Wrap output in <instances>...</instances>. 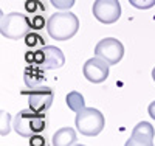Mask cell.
I'll return each instance as SVG.
<instances>
[{"label": "cell", "instance_id": "6da1fadb", "mask_svg": "<svg viewBox=\"0 0 155 146\" xmlns=\"http://www.w3.org/2000/svg\"><path fill=\"white\" fill-rule=\"evenodd\" d=\"M78 30H79V19L68 9L51 14L47 22V31L54 41H68L78 33Z\"/></svg>", "mask_w": 155, "mask_h": 146}, {"label": "cell", "instance_id": "7a4b0ae2", "mask_svg": "<svg viewBox=\"0 0 155 146\" xmlns=\"http://www.w3.org/2000/svg\"><path fill=\"white\" fill-rule=\"evenodd\" d=\"M14 131L22 137H33L45 129L44 112H36L33 109H23L14 117Z\"/></svg>", "mask_w": 155, "mask_h": 146}, {"label": "cell", "instance_id": "3957f363", "mask_svg": "<svg viewBox=\"0 0 155 146\" xmlns=\"http://www.w3.org/2000/svg\"><path fill=\"white\" fill-rule=\"evenodd\" d=\"M74 124L78 127V131L82 135L87 137H95L98 134H101L102 129L106 126V118L98 109L93 107H84L82 110L76 112V120Z\"/></svg>", "mask_w": 155, "mask_h": 146}, {"label": "cell", "instance_id": "277c9868", "mask_svg": "<svg viewBox=\"0 0 155 146\" xmlns=\"http://www.w3.org/2000/svg\"><path fill=\"white\" fill-rule=\"evenodd\" d=\"M31 28V23L27 16L19 14V12H11V14L2 16L0 23V31L2 36L11 41H19L23 36H27Z\"/></svg>", "mask_w": 155, "mask_h": 146}, {"label": "cell", "instance_id": "5b68a950", "mask_svg": "<svg viewBox=\"0 0 155 146\" xmlns=\"http://www.w3.org/2000/svg\"><path fill=\"white\" fill-rule=\"evenodd\" d=\"M95 56L104 59L109 65H116L124 56L123 44L115 37H106L95 47Z\"/></svg>", "mask_w": 155, "mask_h": 146}, {"label": "cell", "instance_id": "8992f818", "mask_svg": "<svg viewBox=\"0 0 155 146\" xmlns=\"http://www.w3.org/2000/svg\"><path fill=\"white\" fill-rule=\"evenodd\" d=\"M93 16L101 23H115L121 16V5L120 0H95L93 3Z\"/></svg>", "mask_w": 155, "mask_h": 146}, {"label": "cell", "instance_id": "52a82bcc", "mask_svg": "<svg viewBox=\"0 0 155 146\" xmlns=\"http://www.w3.org/2000/svg\"><path fill=\"white\" fill-rule=\"evenodd\" d=\"M82 73L87 81L93 83V84L104 83L109 76V64L104 59L95 56L92 59L85 61L84 67H82Z\"/></svg>", "mask_w": 155, "mask_h": 146}, {"label": "cell", "instance_id": "ba28073f", "mask_svg": "<svg viewBox=\"0 0 155 146\" xmlns=\"http://www.w3.org/2000/svg\"><path fill=\"white\" fill-rule=\"evenodd\" d=\"M28 93V103H30V109L36 112H45L51 107L54 100V92L50 87H37L31 89Z\"/></svg>", "mask_w": 155, "mask_h": 146}, {"label": "cell", "instance_id": "9c48e42d", "mask_svg": "<svg viewBox=\"0 0 155 146\" xmlns=\"http://www.w3.org/2000/svg\"><path fill=\"white\" fill-rule=\"evenodd\" d=\"M37 55L41 56L39 65L44 70H54V69H61L65 64V56L61 51V48L54 47V45H45L42 50L37 51Z\"/></svg>", "mask_w": 155, "mask_h": 146}, {"label": "cell", "instance_id": "30bf717a", "mask_svg": "<svg viewBox=\"0 0 155 146\" xmlns=\"http://www.w3.org/2000/svg\"><path fill=\"white\" fill-rule=\"evenodd\" d=\"M53 146H73L76 143V132L71 127H61L53 135Z\"/></svg>", "mask_w": 155, "mask_h": 146}, {"label": "cell", "instance_id": "8fae6325", "mask_svg": "<svg viewBox=\"0 0 155 146\" xmlns=\"http://www.w3.org/2000/svg\"><path fill=\"white\" fill-rule=\"evenodd\" d=\"M132 137L146 143H153V137H155L153 126L147 121H140L132 131Z\"/></svg>", "mask_w": 155, "mask_h": 146}, {"label": "cell", "instance_id": "7c38bea8", "mask_svg": "<svg viewBox=\"0 0 155 146\" xmlns=\"http://www.w3.org/2000/svg\"><path fill=\"white\" fill-rule=\"evenodd\" d=\"M65 101H67L68 109H71L73 112H79V110H82L85 107L84 97L79 93V92H76V90L70 92V93L67 95V98H65Z\"/></svg>", "mask_w": 155, "mask_h": 146}, {"label": "cell", "instance_id": "4fadbf2b", "mask_svg": "<svg viewBox=\"0 0 155 146\" xmlns=\"http://www.w3.org/2000/svg\"><path fill=\"white\" fill-rule=\"evenodd\" d=\"M129 3L138 9H149L155 6V0H129Z\"/></svg>", "mask_w": 155, "mask_h": 146}, {"label": "cell", "instance_id": "5bb4252c", "mask_svg": "<svg viewBox=\"0 0 155 146\" xmlns=\"http://www.w3.org/2000/svg\"><path fill=\"white\" fill-rule=\"evenodd\" d=\"M50 2L58 9H70L74 5V0H50Z\"/></svg>", "mask_w": 155, "mask_h": 146}, {"label": "cell", "instance_id": "9a60e30c", "mask_svg": "<svg viewBox=\"0 0 155 146\" xmlns=\"http://www.w3.org/2000/svg\"><path fill=\"white\" fill-rule=\"evenodd\" d=\"M124 146H153V143H146V141H141V140H137L130 135V138H129L126 141Z\"/></svg>", "mask_w": 155, "mask_h": 146}, {"label": "cell", "instance_id": "2e32d148", "mask_svg": "<svg viewBox=\"0 0 155 146\" xmlns=\"http://www.w3.org/2000/svg\"><path fill=\"white\" fill-rule=\"evenodd\" d=\"M8 120H9V115L2 112V135H6L9 132V127H8Z\"/></svg>", "mask_w": 155, "mask_h": 146}, {"label": "cell", "instance_id": "e0dca14e", "mask_svg": "<svg viewBox=\"0 0 155 146\" xmlns=\"http://www.w3.org/2000/svg\"><path fill=\"white\" fill-rule=\"evenodd\" d=\"M30 146H45V140L42 137H39V135H33L30 137Z\"/></svg>", "mask_w": 155, "mask_h": 146}, {"label": "cell", "instance_id": "ac0fdd59", "mask_svg": "<svg viewBox=\"0 0 155 146\" xmlns=\"http://www.w3.org/2000/svg\"><path fill=\"white\" fill-rule=\"evenodd\" d=\"M147 112H149V115L155 120V101H152L150 104H149V107H147Z\"/></svg>", "mask_w": 155, "mask_h": 146}, {"label": "cell", "instance_id": "d6986e66", "mask_svg": "<svg viewBox=\"0 0 155 146\" xmlns=\"http://www.w3.org/2000/svg\"><path fill=\"white\" fill-rule=\"evenodd\" d=\"M152 79L155 81V67H153V70H152Z\"/></svg>", "mask_w": 155, "mask_h": 146}, {"label": "cell", "instance_id": "ffe728a7", "mask_svg": "<svg viewBox=\"0 0 155 146\" xmlns=\"http://www.w3.org/2000/svg\"><path fill=\"white\" fill-rule=\"evenodd\" d=\"M73 146H84V144H73Z\"/></svg>", "mask_w": 155, "mask_h": 146}]
</instances>
